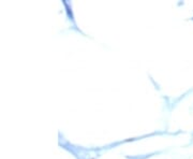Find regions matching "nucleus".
Returning a JSON list of instances; mask_svg holds the SVG:
<instances>
[]
</instances>
